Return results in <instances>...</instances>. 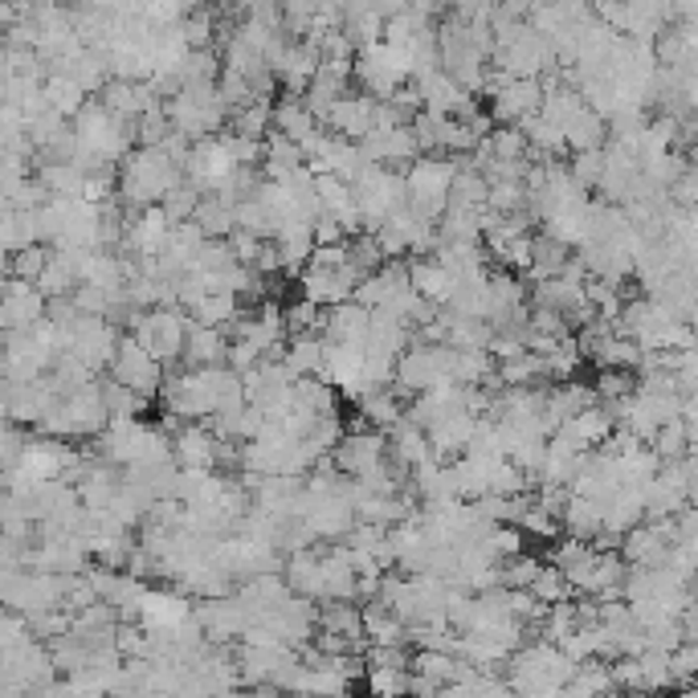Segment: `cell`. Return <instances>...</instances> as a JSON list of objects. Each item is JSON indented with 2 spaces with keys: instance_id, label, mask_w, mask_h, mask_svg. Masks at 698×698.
Instances as JSON below:
<instances>
[{
  "instance_id": "cell-15",
  "label": "cell",
  "mask_w": 698,
  "mask_h": 698,
  "mask_svg": "<svg viewBox=\"0 0 698 698\" xmlns=\"http://www.w3.org/2000/svg\"><path fill=\"white\" fill-rule=\"evenodd\" d=\"M274 131H282V136H290L299 148H303V143H310V139L323 131V123L310 115L303 99L282 94V103H274Z\"/></svg>"
},
{
  "instance_id": "cell-12",
  "label": "cell",
  "mask_w": 698,
  "mask_h": 698,
  "mask_svg": "<svg viewBox=\"0 0 698 698\" xmlns=\"http://www.w3.org/2000/svg\"><path fill=\"white\" fill-rule=\"evenodd\" d=\"M229 352H233V340L217 331V327H192L188 335V352H185V368H229Z\"/></svg>"
},
{
  "instance_id": "cell-4",
  "label": "cell",
  "mask_w": 698,
  "mask_h": 698,
  "mask_svg": "<svg viewBox=\"0 0 698 698\" xmlns=\"http://www.w3.org/2000/svg\"><path fill=\"white\" fill-rule=\"evenodd\" d=\"M111 380L123 384V389L139 392V396L148 401V396H155V392H164V384H168V368H164L148 347H139L131 335H123L119 356H115V364H111Z\"/></svg>"
},
{
  "instance_id": "cell-28",
  "label": "cell",
  "mask_w": 698,
  "mask_h": 698,
  "mask_svg": "<svg viewBox=\"0 0 698 698\" xmlns=\"http://www.w3.org/2000/svg\"><path fill=\"white\" fill-rule=\"evenodd\" d=\"M519 531L523 535H544V540H556L563 531V523L556 519V515H547L544 507H535V498H531V507L523 511V519H519Z\"/></svg>"
},
{
  "instance_id": "cell-27",
  "label": "cell",
  "mask_w": 698,
  "mask_h": 698,
  "mask_svg": "<svg viewBox=\"0 0 698 698\" xmlns=\"http://www.w3.org/2000/svg\"><path fill=\"white\" fill-rule=\"evenodd\" d=\"M368 682H372L376 698H401L413 686V682L405 678V670H401V665H376Z\"/></svg>"
},
{
  "instance_id": "cell-3",
  "label": "cell",
  "mask_w": 698,
  "mask_h": 698,
  "mask_svg": "<svg viewBox=\"0 0 698 698\" xmlns=\"http://www.w3.org/2000/svg\"><path fill=\"white\" fill-rule=\"evenodd\" d=\"M352 188H356V205L364 213L368 233H376L384 221L409 208V180L396 168H368Z\"/></svg>"
},
{
  "instance_id": "cell-9",
  "label": "cell",
  "mask_w": 698,
  "mask_h": 698,
  "mask_svg": "<svg viewBox=\"0 0 698 698\" xmlns=\"http://www.w3.org/2000/svg\"><path fill=\"white\" fill-rule=\"evenodd\" d=\"M376 99L372 94H343L340 103L331 106V119H327V127H331V136L340 139H352V143H364V139L376 131Z\"/></svg>"
},
{
  "instance_id": "cell-13",
  "label": "cell",
  "mask_w": 698,
  "mask_h": 698,
  "mask_svg": "<svg viewBox=\"0 0 698 698\" xmlns=\"http://www.w3.org/2000/svg\"><path fill=\"white\" fill-rule=\"evenodd\" d=\"M409 282L433 307H449V299H454V274L445 270L437 257H417V262H409Z\"/></svg>"
},
{
  "instance_id": "cell-11",
  "label": "cell",
  "mask_w": 698,
  "mask_h": 698,
  "mask_svg": "<svg viewBox=\"0 0 698 698\" xmlns=\"http://www.w3.org/2000/svg\"><path fill=\"white\" fill-rule=\"evenodd\" d=\"M372 331V310L359 307V303H343V307L327 310L323 319V340L340 343V347H364Z\"/></svg>"
},
{
  "instance_id": "cell-5",
  "label": "cell",
  "mask_w": 698,
  "mask_h": 698,
  "mask_svg": "<svg viewBox=\"0 0 698 698\" xmlns=\"http://www.w3.org/2000/svg\"><path fill=\"white\" fill-rule=\"evenodd\" d=\"M50 319V299L21 278H4V303H0V323L4 335H25Z\"/></svg>"
},
{
  "instance_id": "cell-31",
  "label": "cell",
  "mask_w": 698,
  "mask_h": 698,
  "mask_svg": "<svg viewBox=\"0 0 698 698\" xmlns=\"http://www.w3.org/2000/svg\"><path fill=\"white\" fill-rule=\"evenodd\" d=\"M678 698H698V686H686V690H682Z\"/></svg>"
},
{
  "instance_id": "cell-20",
  "label": "cell",
  "mask_w": 698,
  "mask_h": 698,
  "mask_svg": "<svg viewBox=\"0 0 698 698\" xmlns=\"http://www.w3.org/2000/svg\"><path fill=\"white\" fill-rule=\"evenodd\" d=\"M563 531H568V540H584V544H593L596 535L605 531V511L596 507L593 498L572 494V503H568V511H563Z\"/></svg>"
},
{
  "instance_id": "cell-1",
  "label": "cell",
  "mask_w": 698,
  "mask_h": 698,
  "mask_svg": "<svg viewBox=\"0 0 698 698\" xmlns=\"http://www.w3.org/2000/svg\"><path fill=\"white\" fill-rule=\"evenodd\" d=\"M458 160L449 155H421L405 180H409V213L426 225H442L454 201V180H458Z\"/></svg>"
},
{
  "instance_id": "cell-18",
  "label": "cell",
  "mask_w": 698,
  "mask_h": 698,
  "mask_svg": "<svg viewBox=\"0 0 698 698\" xmlns=\"http://www.w3.org/2000/svg\"><path fill=\"white\" fill-rule=\"evenodd\" d=\"M563 139H568V152L584 155V152H605V139H609V119H600L593 106L580 111L576 119L563 127Z\"/></svg>"
},
{
  "instance_id": "cell-26",
  "label": "cell",
  "mask_w": 698,
  "mask_h": 698,
  "mask_svg": "<svg viewBox=\"0 0 698 698\" xmlns=\"http://www.w3.org/2000/svg\"><path fill=\"white\" fill-rule=\"evenodd\" d=\"M572 180H576L584 192L588 188H600V180H605V152H584V155H572Z\"/></svg>"
},
{
  "instance_id": "cell-32",
  "label": "cell",
  "mask_w": 698,
  "mask_h": 698,
  "mask_svg": "<svg viewBox=\"0 0 698 698\" xmlns=\"http://www.w3.org/2000/svg\"><path fill=\"white\" fill-rule=\"evenodd\" d=\"M609 698H646V695H633V690H625V695H609Z\"/></svg>"
},
{
  "instance_id": "cell-6",
  "label": "cell",
  "mask_w": 698,
  "mask_h": 698,
  "mask_svg": "<svg viewBox=\"0 0 698 698\" xmlns=\"http://www.w3.org/2000/svg\"><path fill=\"white\" fill-rule=\"evenodd\" d=\"M389 433H376V429H359V433H347L340 442V449L331 454L335 466H340V474L347 478H364L380 470L384 461H389Z\"/></svg>"
},
{
  "instance_id": "cell-17",
  "label": "cell",
  "mask_w": 698,
  "mask_h": 698,
  "mask_svg": "<svg viewBox=\"0 0 698 698\" xmlns=\"http://www.w3.org/2000/svg\"><path fill=\"white\" fill-rule=\"evenodd\" d=\"M192 225H196L208 241H229L238 233V208L229 205V201H221V196H201Z\"/></svg>"
},
{
  "instance_id": "cell-30",
  "label": "cell",
  "mask_w": 698,
  "mask_h": 698,
  "mask_svg": "<svg viewBox=\"0 0 698 698\" xmlns=\"http://www.w3.org/2000/svg\"><path fill=\"white\" fill-rule=\"evenodd\" d=\"M315 241H319V245H347V229H343L340 221H335V217H319V221H315Z\"/></svg>"
},
{
  "instance_id": "cell-25",
  "label": "cell",
  "mask_w": 698,
  "mask_h": 698,
  "mask_svg": "<svg viewBox=\"0 0 698 698\" xmlns=\"http://www.w3.org/2000/svg\"><path fill=\"white\" fill-rule=\"evenodd\" d=\"M568 593H572V584H568V576H563L560 568H544V572H540V580L531 584V596H535V600H544V605H551V609H556V605H563V600H568Z\"/></svg>"
},
{
  "instance_id": "cell-29",
  "label": "cell",
  "mask_w": 698,
  "mask_h": 698,
  "mask_svg": "<svg viewBox=\"0 0 698 698\" xmlns=\"http://www.w3.org/2000/svg\"><path fill=\"white\" fill-rule=\"evenodd\" d=\"M670 674L674 678H695L698 674V646H682L670 653Z\"/></svg>"
},
{
  "instance_id": "cell-2",
  "label": "cell",
  "mask_w": 698,
  "mask_h": 698,
  "mask_svg": "<svg viewBox=\"0 0 698 698\" xmlns=\"http://www.w3.org/2000/svg\"><path fill=\"white\" fill-rule=\"evenodd\" d=\"M131 340L139 347H148L164 368H172L176 359H185L188 335H192V319L185 310H136L131 315Z\"/></svg>"
},
{
  "instance_id": "cell-22",
  "label": "cell",
  "mask_w": 698,
  "mask_h": 698,
  "mask_svg": "<svg viewBox=\"0 0 698 698\" xmlns=\"http://www.w3.org/2000/svg\"><path fill=\"white\" fill-rule=\"evenodd\" d=\"M270 127H274L270 99H262V103L245 106V111H238V115H233V131H238V136H245V139H262V143H266Z\"/></svg>"
},
{
  "instance_id": "cell-7",
  "label": "cell",
  "mask_w": 698,
  "mask_h": 698,
  "mask_svg": "<svg viewBox=\"0 0 698 698\" xmlns=\"http://www.w3.org/2000/svg\"><path fill=\"white\" fill-rule=\"evenodd\" d=\"M119 343L123 335L111 319H83V323L74 327V352L69 356H78L90 372L99 376V368L111 372V364L119 356Z\"/></svg>"
},
{
  "instance_id": "cell-8",
  "label": "cell",
  "mask_w": 698,
  "mask_h": 698,
  "mask_svg": "<svg viewBox=\"0 0 698 698\" xmlns=\"http://www.w3.org/2000/svg\"><path fill=\"white\" fill-rule=\"evenodd\" d=\"M217 458H221V437L208 426H185L172 437V461L192 474H217Z\"/></svg>"
},
{
  "instance_id": "cell-16",
  "label": "cell",
  "mask_w": 698,
  "mask_h": 698,
  "mask_svg": "<svg viewBox=\"0 0 698 698\" xmlns=\"http://www.w3.org/2000/svg\"><path fill=\"white\" fill-rule=\"evenodd\" d=\"M356 409H359V417H364V426H372L376 433H392V429L405 421V405H401L396 389L368 392L364 401H356Z\"/></svg>"
},
{
  "instance_id": "cell-14",
  "label": "cell",
  "mask_w": 698,
  "mask_h": 698,
  "mask_svg": "<svg viewBox=\"0 0 698 698\" xmlns=\"http://www.w3.org/2000/svg\"><path fill=\"white\" fill-rule=\"evenodd\" d=\"M478 433V417H470V413H454V417H445L442 426L429 429V442H433V454L442 461L449 458H466V449H470V442H474Z\"/></svg>"
},
{
  "instance_id": "cell-24",
  "label": "cell",
  "mask_w": 698,
  "mask_h": 698,
  "mask_svg": "<svg viewBox=\"0 0 698 698\" xmlns=\"http://www.w3.org/2000/svg\"><path fill=\"white\" fill-rule=\"evenodd\" d=\"M103 396H106V409H111V421H115V417H127V421H136L139 413H143V405H148V401H143L139 392L115 384L111 376L103 380Z\"/></svg>"
},
{
  "instance_id": "cell-23",
  "label": "cell",
  "mask_w": 698,
  "mask_h": 698,
  "mask_svg": "<svg viewBox=\"0 0 698 698\" xmlns=\"http://www.w3.org/2000/svg\"><path fill=\"white\" fill-rule=\"evenodd\" d=\"M50 257L53 250L50 245H34V250H25V254L9 257V278H21V282H41V274L50 270Z\"/></svg>"
},
{
  "instance_id": "cell-19",
  "label": "cell",
  "mask_w": 698,
  "mask_h": 698,
  "mask_svg": "<svg viewBox=\"0 0 698 698\" xmlns=\"http://www.w3.org/2000/svg\"><path fill=\"white\" fill-rule=\"evenodd\" d=\"M323 364H327V340L323 335H299V340L287 343V368L299 380L307 376H323Z\"/></svg>"
},
{
  "instance_id": "cell-21",
  "label": "cell",
  "mask_w": 698,
  "mask_h": 698,
  "mask_svg": "<svg viewBox=\"0 0 698 698\" xmlns=\"http://www.w3.org/2000/svg\"><path fill=\"white\" fill-rule=\"evenodd\" d=\"M46 99H50V111H58L62 119H78L86 111V90L74 78H66V74H50L46 78Z\"/></svg>"
},
{
  "instance_id": "cell-10",
  "label": "cell",
  "mask_w": 698,
  "mask_h": 698,
  "mask_svg": "<svg viewBox=\"0 0 698 698\" xmlns=\"http://www.w3.org/2000/svg\"><path fill=\"white\" fill-rule=\"evenodd\" d=\"M274 245H278V257H282V270L287 274L307 270L315 250H319V241H315V225L290 217V221L274 233Z\"/></svg>"
}]
</instances>
